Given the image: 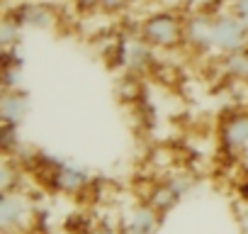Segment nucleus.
Here are the masks:
<instances>
[{"mask_svg":"<svg viewBox=\"0 0 248 234\" xmlns=\"http://www.w3.org/2000/svg\"><path fill=\"white\" fill-rule=\"evenodd\" d=\"M30 112V98L27 93H22L20 88H5L3 98H0V117L3 125H13L17 127Z\"/></svg>","mask_w":248,"mask_h":234,"instance_id":"0eeeda50","label":"nucleus"},{"mask_svg":"<svg viewBox=\"0 0 248 234\" xmlns=\"http://www.w3.org/2000/svg\"><path fill=\"white\" fill-rule=\"evenodd\" d=\"M151 47L139 37V39H127L122 44V64L127 66L129 71H144L151 64Z\"/></svg>","mask_w":248,"mask_h":234,"instance_id":"9d476101","label":"nucleus"},{"mask_svg":"<svg viewBox=\"0 0 248 234\" xmlns=\"http://www.w3.org/2000/svg\"><path fill=\"white\" fill-rule=\"evenodd\" d=\"M80 3H85V5H97L100 0H80Z\"/></svg>","mask_w":248,"mask_h":234,"instance_id":"a211bd4d","label":"nucleus"},{"mask_svg":"<svg viewBox=\"0 0 248 234\" xmlns=\"http://www.w3.org/2000/svg\"><path fill=\"white\" fill-rule=\"evenodd\" d=\"M17 185H20V168L10 159H5L3 166H0V190L13 193V190H17Z\"/></svg>","mask_w":248,"mask_h":234,"instance_id":"ddd939ff","label":"nucleus"},{"mask_svg":"<svg viewBox=\"0 0 248 234\" xmlns=\"http://www.w3.org/2000/svg\"><path fill=\"white\" fill-rule=\"evenodd\" d=\"M224 68H226V73L233 76V78H248V51H246V49H238V51L226 54Z\"/></svg>","mask_w":248,"mask_h":234,"instance_id":"f8f14e48","label":"nucleus"},{"mask_svg":"<svg viewBox=\"0 0 248 234\" xmlns=\"http://www.w3.org/2000/svg\"><path fill=\"white\" fill-rule=\"evenodd\" d=\"M229 13L248 30V0H231V5H229Z\"/></svg>","mask_w":248,"mask_h":234,"instance_id":"2eb2a0df","label":"nucleus"},{"mask_svg":"<svg viewBox=\"0 0 248 234\" xmlns=\"http://www.w3.org/2000/svg\"><path fill=\"white\" fill-rule=\"evenodd\" d=\"M85 234H124V229H117L112 224H97V227H90Z\"/></svg>","mask_w":248,"mask_h":234,"instance_id":"f3484780","label":"nucleus"},{"mask_svg":"<svg viewBox=\"0 0 248 234\" xmlns=\"http://www.w3.org/2000/svg\"><path fill=\"white\" fill-rule=\"evenodd\" d=\"M51 183L59 193H66V195H76L80 193L85 185H88V173L73 164H61L54 168V176H51Z\"/></svg>","mask_w":248,"mask_h":234,"instance_id":"1a4fd4ad","label":"nucleus"},{"mask_svg":"<svg viewBox=\"0 0 248 234\" xmlns=\"http://www.w3.org/2000/svg\"><path fill=\"white\" fill-rule=\"evenodd\" d=\"M158 222H161V212H156L146 200L134 205L127 222H124V234H156L158 229Z\"/></svg>","mask_w":248,"mask_h":234,"instance_id":"6e6552de","label":"nucleus"},{"mask_svg":"<svg viewBox=\"0 0 248 234\" xmlns=\"http://www.w3.org/2000/svg\"><path fill=\"white\" fill-rule=\"evenodd\" d=\"M17 22L22 27H42V30H46V27L54 25V13L46 5L30 3V5H25V8L17 10Z\"/></svg>","mask_w":248,"mask_h":234,"instance_id":"9b49d317","label":"nucleus"},{"mask_svg":"<svg viewBox=\"0 0 248 234\" xmlns=\"http://www.w3.org/2000/svg\"><path fill=\"white\" fill-rule=\"evenodd\" d=\"M185 190H187V183L180 181V178L161 181V183H156V185L149 190L146 202H149L156 212L166 215V212H170V210L180 202V198L185 195Z\"/></svg>","mask_w":248,"mask_h":234,"instance_id":"423d86ee","label":"nucleus"},{"mask_svg":"<svg viewBox=\"0 0 248 234\" xmlns=\"http://www.w3.org/2000/svg\"><path fill=\"white\" fill-rule=\"evenodd\" d=\"M139 37L151 49H175L185 44V22L173 13H154L141 22Z\"/></svg>","mask_w":248,"mask_h":234,"instance_id":"f257e3e1","label":"nucleus"},{"mask_svg":"<svg viewBox=\"0 0 248 234\" xmlns=\"http://www.w3.org/2000/svg\"><path fill=\"white\" fill-rule=\"evenodd\" d=\"M236 224H238V234H248V205L238 210V215H236Z\"/></svg>","mask_w":248,"mask_h":234,"instance_id":"dca6fc26","label":"nucleus"},{"mask_svg":"<svg viewBox=\"0 0 248 234\" xmlns=\"http://www.w3.org/2000/svg\"><path fill=\"white\" fill-rule=\"evenodd\" d=\"M20 30H22V25H20L17 20L5 17L3 27H0V42H3L5 51H10L15 44H20Z\"/></svg>","mask_w":248,"mask_h":234,"instance_id":"4468645a","label":"nucleus"},{"mask_svg":"<svg viewBox=\"0 0 248 234\" xmlns=\"http://www.w3.org/2000/svg\"><path fill=\"white\" fill-rule=\"evenodd\" d=\"M30 217H32V205L20 190L3 193V200H0V229L5 234L22 232Z\"/></svg>","mask_w":248,"mask_h":234,"instance_id":"f03ea898","label":"nucleus"},{"mask_svg":"<svg viewBox=\"0 0 248 234\" xmlns=\"http://www.w3.org/2000/svg\"><path fill=\"white\" fill-rule=\"evenodd\" d=\"M185 44L197 51H212L214 49V15L209 13H195L185 20Z\"/></svg>","mask_w":248,"mask_h":234,"instance_id":"20e7f679","label":"nucleus"},{"mask_svg":"<svg viewBox=\"0 0 248 234\" xmlns=\"http://www.w3.org/2000/svg\"><path fill=\"white\" fill-rule=\"evenodd\" d=\"M246 42H248V30L231 13L214 15V49L217 51L231 54V51L246 49Z\"/></svg>","mask_w":248,"mask_h":234,"instance_id":"7ed1b4c3","label":"nucleus"},{"mask_svg":"<svg viewBox=\"0 0 248 234\" xmlns=\"http://www.w3.org/2000/svg\"><path fill=\"white\" fill-rule=\"evenodd\" d=\"M221 147L233 159L248 151V112H236L221 125Z\"/></svg>","mask_w":248,"mask_h":234,"instance_id":"39448f33","label":"nucleus"}]
</instances>
